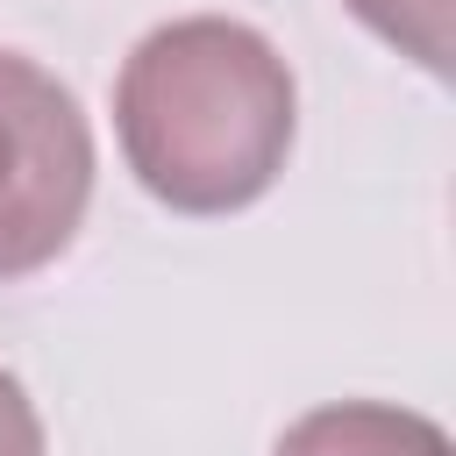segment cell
<instances>
[{
    "label": "cell",
    "mask_w": 456,
    "mask_h": 456,
    "mask_svg": "<svg viewBox=\"0 0 456 456\" xmlns=\"http://www.w3.org/2000/svg\"><path fill=\"white\" fill-rule=\"evenodd\" d=\"M299 93L285 57L228 14L150 28L114 78V135L128 171L171 214H235L285 171Z\"/></svg>",
    "instance_id": "obj_1"
},
{
    "label": "cell",
    "mask_w": 456,
    "mask_h": 456,
    "mask_svg": "<svg viewBox=\"0 0 456 456\" xmlns=\"http://www.w3.org/2000/svg\"><path fill=\"white\" fill-rule=\"evenodd\" d=\"M93 200V128L36 57L0 50V278H28L78 235Z\"/></svg>",
    "instance_id": "obj_2"
},
{
    "label": "cell",
    "mask_w": 456,
    "mask_h": 456,
    "mask_svg": "<svg viewBox=\"0 0 456 456\" xmlns=\"http://www.w3.org/2000/svg\"><path fill=\"white\" fill-rule=\"evenodd\" d=\"M271 456H449V435L428 413L378 406V399H342L299 413Z\"/></svg>",
    "instance_id": "obj_3"
},
{
    "label": "cell",
    "mask_w": 456,
    "mask_h": 456,
    "mask_svg": "<svg viewBox=\"0 0 456 456\" xmlns=\"http://www.w3.org/2000/svg\"><path fill=\"white\" fill-rule=\"evenodd\" d=\"M363 28H378L399 57H413L420 71H449V14L456 0H342Z\"/></svg>",
    "instance_id": "obj_4"
},
{
    "label": "cell",
    "mask_w": 456,
    "mask_h": 456,
    "mask_svg": "<svg viewBox=\"0 0 456 456\" xmlns=\"http://www.w3.org/2000/svg\"><path fill=\"white\" fill-rule=\"evenodd\" d=\"M0 456H43V420L14 370H0Z\"/></svg>",
    "instance_id": "obj_5"
}]
</instances>
